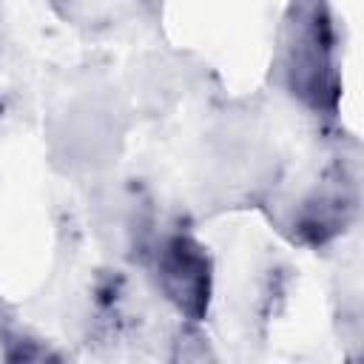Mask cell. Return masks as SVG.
Returning a JSON list of instances; mask_svg holds the SVG:
<instances>
[{
    "instance_id": "6da1fadb",
    "label": "cell",
    "mask_w": 364,
    "mask_h": 364,
    "mask_svg": "<svg viewBox=\"0 0 364 364\" xmlns=\"http://www.w3.org/2000/svg\"><path fill=\"white\" fill-rule=\"evenodd\" d=\"M279 65L287 91L310 111L333 117L341 97L338 37L330 0H290L282 23Z\"/></svg>"
},
{
    "instance_id": "7a4b0ae2",
    "label": "cell",
    "mask_w": 364,
    "mask_h": 364,
    "mask_svg": "<svg viewBox=\"0 0 364 364\" xmlns=\"http://www.w3.org/2000/svg\"><path fill=\"white\" fill-rule=\"evenodd\" d=\"M154 279L162 299L191 324L205 321L213 299V262L191 233H168L154 250Z\"/></svg>"
},
{
    "instance_id": "3957f363",
    "label": "cell",
    "mask_w": 364,
    "mask_h": 364,
    "mask_svg": "<svg viewBox=\"0 0 364 364\" xmlns=\"http://www.w3.org/2000/svg\"><path fill=\"white\" fill-rule=\"evenodd\" d=\"M353 219H355V191L341 171L299 202V210L293 216V233L304 245H327L336 236H341Z\"/></svg>"
},
{
    "instance_id": "277c9868",
    "label": "cell",
    "mask_w": 364,
    "mask_h": 364,
    "mask_svg": "<svg viewBox=\"0 0 364 364\" xmlns=\"http://www.w3.org/2000/svg\"><path fill=\"white\" fill-rule=\"evenodd\" d=\"M0 344H3V358H9V361H57V358H63L54 347H48L46 341H40L28 333H20V330H3Z\"/></svg>"
},
{
    "instance_id": "5b68a950",
    "label": "cell",
    "mask_w": 364,
    "mask_h": 364,
    "mask_svg": "<svg viewBox=\"0 0 364 364\" xmlns=\"http://www.w3.org/2000/svg\"><path fill=\"white\" fill-rule=\"evenodd\" d=\"M0 119H3V102H0Z\"/></svg>"
}]
</instances>
